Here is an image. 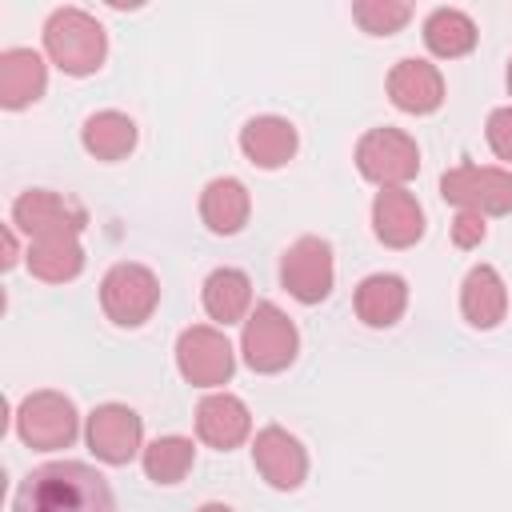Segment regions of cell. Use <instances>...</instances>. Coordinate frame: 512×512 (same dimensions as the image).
Returning a JSON list of instances; mask_svg holds the SVG:
<instances>
[{
	"instance_id": "6da1fadb",
	"label": "cell",
	"mask_w": 512,
	"mask_h": 512,
	"mask_svg": "<svg viewBox=\"0 0 512 512\" xmlns=\"http://www.w3.org/2000/svg\"><path fill=\"white\" fill-rule=\"evenodd\" d=\"M12 512H116L108 480L80 460H52L24 476Z\"/></svg>"
},
{
	"instance_id": "f546056e",
	"label": "cell",
	"mask_w": 512,
	"mask_h": 512,
	"mask_svg": "<svg viewBox=\"0 0 512 512\" xmlns=\"http://www.w3.org/2000/svg\"><path fill=\"white\" fill-rule=\"evenodd\" d=\"M196 512H236V508H228V504H220V500H208V504H200Z\"/></svg>"
},
{
	"instance_id": "e0dca14e",
	"label": "cell",
	"mask_w": 512,
	"mask_h": 512,
	"mask_svg": "<svg viewBox=\"0 0 512 512\" xmlns=\"http://www.w3.org/2000/svg\"><path fill=\"white\" fill-rule=\"evenodd\" d=\"M300 148V136H296V124L284 120V116H252L244 128H240V152L248 156V164L256 168H284Z\"/></svg>"
},
{
	"instance_id": "7a4b0ae2",
	"label": "cell",
	"mask_w": 512,
	"mask_h": 512,
	"mask_svg": "<svg viewBox=\"0 0 512 512\" xmlns=\"http://www.w3.org/2000/svg\"><path fill=\"white\" fill-rule=\"evenodd\" d=\"M44 52L64 76H92L108 56V32L92 12L68 4L44 20Z\"/></svg>"
},
{
	"instance_id": "9a60e30c",
	"label": "cell",
	"mask_w": 512,
	"mask_h": 512,
	"mask_svg": "<svg viewBox=\"0 0 512 512\" xmlns=\"http://www.w3.org/2000/svg\"><path fill=\"white\" fill-rule=\"evenodd\" d=\"M372 232L384 248H412L424 236V208L408 188H380L372 200Z\"/></svg>"
},
{
	"instance_id": "ac0fdd59",
	"label": "cell",
	"mask_w": 512,
	"mask_h": 512,
	"mask_svg": "<svg viewBox=\"0 0 512 512\" xmlns=\"http://www.w3.org/2000/svg\"><path fill=\"white\" fill-rule=\"evenodd\" d=\"M200 304H204V312L220 328L244 324L248 312H252V280H248V272L228 268V264L224 268H212L204 276V284H200Z\"/></svg>"
},
{
	"instance_id": "5b68a950",
	"label": "cell",
	"mask_w": 512,
	"mask_h": 512,
	"mask_svg": "<svg viewBox=\"0 0 512 512\" xmlns=\"http://www.w3.org/2000/svg\"><path fill=\"white\" fill-rule=\"evenodd\" d=\"M160 304V280L152 268L136 264V260H120L104 272L100 280V308L112 324L120 328H140L144 320H152Z\"/></svg>"
},
{
	"instance_id": "ba28073f",
	"label": "cell",
	"mask_w": 512,
	"mask_h": 512,
	"mask_svg": "<svg viewBox=\"0 0 512 512\" xmlns=\"http://www.w3.org/2000/svg\"><path fill=\"white\" fill-rule=\"evenodd\" d=\"M176 368L192 388H220L232 380L236 352L216 324H192L176 336Z\"/></svg>"
},
{
	"instance_id": "603a6c76",
	"label": "cell",
	"mask_w": 512,
	"mask_h": 512,
	"mask_svg": "<svg viewBox=\"0 0 512 512\" xmlns=\"http://www.w3.org/2000/svg\"><path fill=\"white\" fill-rule=\"evenodd\" d=\"M28 272L44 284H64L84 272V244L80 236H48V240H28Z\"/></svg>"
},
{
	"instance_id": "484cf974",
	"label": "cell",
	"mask_w": 512,
	"mask_h": 512,
	"mask_svg": "<svg viewBox=\"0 0 512 512\" xmlns=\"http://www.w3.org/2000/svg\"><path fill=\"white\" fill-rule=\"evenodd\" d=\"M352 20L368 36H392L412 20V4H404V0H356Z\"/></svg>"
},
{
	"instance_id": "d4e9b609",
	"label": "cell",
	"mask_w": 512,
	"mask_h": 512,
	"mask_svg": "<svg viewBox=\"0 0 512 512\" xmlns=\"http://www.w3.org/2000/svg\"><path fill=\"white\" fill-rule=\"evenodd\" d=\"M140 464L152 484H180L196 464V444L188 436H156L152 444H144Z\"/></svg>"
},
{
	"instance_id": "cb8c5ba5",
	"label": "cell",
	"mask_w": 512,
	"mask_h": 512,
	"mask_svg": "<svg viewBox=\"0 0 512 512\" xmlns=\"http://www.w3.org/2000/svg\"><path fill=\"white\" fill-rule=\"evenodd\" d=\"M476 20L464 8H432L424 16V44L440 60H460L476 48Z\"/></svg>"
},
{
	"instance_id": "7402d4cb",
	"label": "cell",
	"mask_w": 512,
	"mask_h": 512,
	"mask_svg": "<svg viewBox=\"0 0 512 512\" xmlns=\"http://www.w3.org/2000/svg\"><path fill=\"white\" fill-rule=\"evenodd\" d=\"M80 144L96 160H124L136 148V120L128 112H116V108L92 112L80 128Z\"/></svg>"
},
{
	"instance_id": "4316f807",
	"label": "cell",
	"mask_w": 512,
	"mask_h": 512,
	"mask_svg": "<svg viewBox=\"0 0 512 512\" xmlns=\"http://www.w3.org/2000/svg\"><path fill=\"white\" fill-rule=\"evenodd\" d=\"M484 136H488V148H492L504 164H512V104H504V108H492V112H488Z\"/></svg>"
},
{
	"instance_id": "3957f363",
	"label": "cell",
	"mask_w": 512,
	"mask_h": 512,
	"mask_svg": "<svg viewBox=\"0 0 512 512\" xmlns=\"http://www.w3.org/2000/svg\"><path fill=\"white\" fill-rule=\"evenodd\" d=\"M300 352V332L292 324V316L272 304V300H260L248 320H244V332H240V356L252 372L260 376H272V372H284Z\"/></svg>"
},
{
	"instance_id": "5bb4252c",
	"label": "cell",
	"mask_w": 512,
	"mask_h": 512,
	"mask_svg": "<svg viewBox=\"0 0 512 512\" xmlns=\"http://www.w3.org/2000/svg\"><path fill=\"white\" fill-rule=\"evenodd\" d=\"M196 436L216 448V452H232L252 436V412L240 396L232 392H208L196 404Z\"/></svg>"
},
{
	"instance_id": "8992f818",
	"label": "cell",
	"mask_w": 512,
	"mask_h": 512,
	"mask_svg": "<svg viewBox=\"0 0 512 512\" xmlns=\"http://www.w3.org/2000/svg\"><path fill=\"white\" fill-rule=\"evenodd\" d=\"M440 196L456 204V212L508 216L512 212V172L496 164H456L440 176Z\"/></svg>"
},
{
	"instance_id": "f1b7e54d",
	"label": "cell",
	"mask_w": 512,
	"mask_h": 512,
	"mask_svg": "<svg viewBox=\"0 0 512 512\" xmlns=\"http://www.w3.org/2000/svg\"><path fill=\"white\" fill-rule=\"evenodd\" d=\"M16 260H20V248H16V228L8 224V228H4V272H8Z\"/></svg>"
},
{
	"instance_id": "277c9868",
	"label": "cell",
	"mask_w": 512,
	"mask_h": 512,
	"mask_svg": "<svg viewBox=\"0 0 512 512\" xmlns=\"http://www.w3.org/2000/svg\"><path fill=\"white\" fill-rule=\"evenodd\" d=\"M12 420H16V436L36 452H60L80 436L76 404L56 388L28 392Z\"/></svg>"
},
{
	"instance_id": "30bf717a",
	"label": "cell",
	"mask_w": 512,
	"mask_h": 512,
	"mask_svg": "<svg viewBox=\"0 0 512 512\" xmlns=\"http://www.w3.org/2000/svg\"><path fill=\"white\" fill-rule=\"evenodd\" d=\"M336 284V260H332V244L320 236H300L284 248L280 256V288L300 300V304H320L328 300Z\"/></svg>"
},
{
	"instance_id": "8fae6325",
	"label": "cell",
	"mask_w": 512,
	"mask_h": 512,
	"mask_svg": "<svg viewBox=\"0 0 512 512\" xmlns=\"http://www.w3.org/2000/svg\"><path fill=\"white\" fill-rule=\"evenodd\" d=\"M12 228H20L28 240L48 236H80L88 228L84 204L52 192V188H28L12 200Z\"/></svg>"
},
{
	"instance_id": "4dcf8cb0",
	"label": "cell",
	"mask_w": 512,
	"mask_h": 512,
	"mask_svg": "<svg viewBox=\"0 0 512 512\" xmlns=\"http://www.w3.org/2000/svg\"><path fill=\"white\" fill-rule=\"evenodd\" d=\"M504 80H508V96H512V60H508V76Z\"/></svg>"
},
{
	"instance_id": "2e32d148",
	"label": "cell",
	"mask_w": 512,
	"mask_h": 512,
	"mask_svg": "<svg viewBox=\"0 0 512 512\" xmlns=\"http://www.w3.org/2000/svg\"><path fill=\"white\" fill-rule=\"evenodd\" d=\"M48 88V60L36 48H4L0 52V104L20 112L36 104Z\"/></svg>"
},
{
	"instance_id": "7c38bea8",
	"label": "cell",
	"mask_w": 512,
	"mask_h": 512,
	"mask_svg": "<svg viewBox=\"0 0 512 512\" xmlns=\"http://www.w3.org/2000/svg\"><path fill=\"white\" fill-rule=\"evenodd\" d=\"M252 464L276 492H296L308 480V448L280 424H268L252 440Z\"/></svg>"
},
{
	"instance_id": "83f0119b",
	"label": "cell",
	"mask_w": 512,
	"mask_h": 512,
	"mask_svg": "<svg viewBox=\"0 0 512 512\" xmlns=\"http://www.w3.org/2000/svg\"><path fill=\"white\" fill-rule=\"evenodd\" d=\"M488 236V224L480 212H456L452 216V244L456 248H476Z\"/></svg>"
},
{
	"instance_id": "4fadbf2b",
	"label": "cell",
	"mask_w": 512,
	"mask_h": 512,
	"mask_svg": "<svg viewBox=\"0 0 512 512\" xmlns=\"http://www.w3.org/2000/svg\"><path fill=\"white\" fill-rule=\"evenodd\" d=\"M388 100L408 116H428L444 104V76L432 60L404 56L388 72Z\"/></svg>"
},
{
	"instance_id": "44dd1931",
	"label": "cell",
	"mask_w": 512,
	"mask_h": 512,
	"mask_svg": "<svg viewBox=\"0 0 512 512\" xmlns=\"http://www.w3.org/2000/svg\"><path fill=\"white\" fill-rule=\"evenodd\" d=\"M352 308H356V316L368 328H392L404 316V308H408V284H404V276H396V272H372V276H364L356 284Z\"/></svg>"
},
{
	"instance_id": "9c48e42d",
	"label": "cell",
	"mask_w": 512,
	"mask_h": 512,
	"mask_svg": "<svg viewBox=\"0 0 512 512\" xmlns=\"http://www.w3.org/2000/svg\"><path fill=\"white\" fill-rule=\"evenodd\" d=\"M84 440H88V452L100 460V464H112V468H124L132 464L140 452H144V420L136 408L128 404H96L84 420Z\"/></svg>"
},
{
	"instance_id": "ffe728a7",
	"label": "cell",
	"mask_w": 512,
	"mask_h": 512,
	"mask_svg": "<svg viewBox=\"0 0 512 512\" xmlns=\"http://www.w3.org/2000/svg\"><path fill=\"white\" fill-rule=\"evenodd\" d=\"M248 212H252V196H248V188L236 176H216V180L204 184V192H200V220H204L208 232L236 236L248 224Z\"/></svg>"
},
{
	"instance_id": "d6986e66",
	"label": "cell",
	"mask_w": 512,
	"mask_h": 512,
	"mask_svg": "<svg viewBox=\"0 0 512 512\" xmlns=\"http://www.w3.org/2000/svg\"><path fill=\"white\" fill-rule=\"evenodd\" d=\"M460 312L480 332H488V328H496L504 320L508 288H504V280H500V272L492 264H472L468 268V276L460 284Z\"/></svg>"
},
{
	"instance_id": "52a82bcc",
	"label": "cell",
	"mask_w": 512,
	"mask_h": 512,
	"mask_svg": "<svg viewBox=\"0 0 512 512\" xmlns=\"http://www.w3.org/2000/svg\"><path fill=\"white\" fill-rule=\"evenodd\" d=\"M356 168L376 188H404L420 172V148L400 128H368L356 140Z\"/></svg>"
}]
</instances>
